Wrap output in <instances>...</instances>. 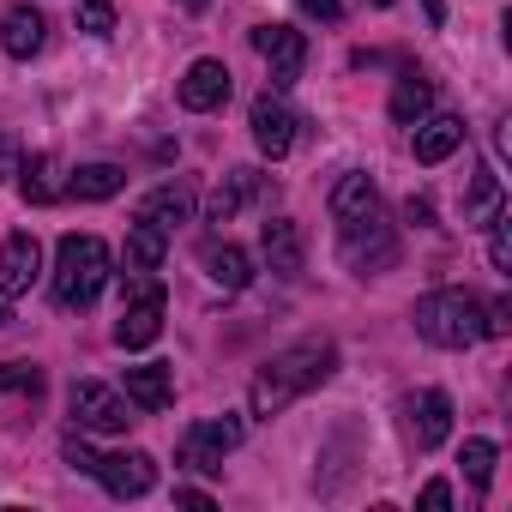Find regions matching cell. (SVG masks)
I'll return each mask as SVG.
<instances>
[{
	"label": "cell",
	"instance_id": "7402d4cb",
	"mask_svg": "<svg viewBox=\"0 0 512 512\" xmlns=\"http://www.w3.org/2000/svg\"><path fill=\"white\" fill-rule=\"evenodd\" d=\"M121 187H127V169H121V163H79L61 193H73L79 205H103V199H115Z\"/></svg>",
	"mask_w": 512,
	"mask_h": 512
},
{
	"label": "cell",
	"instance_id": "52a82bcc",
	"mask_svg": "<svg viewBox=\"0 0 512 512\" xmlns=\"http://www.w3.org/2000/svg\"><path fill=\"white\" fill-rule=\"evenodd\" d=\"M241 416H205V422H193L187 434H181V446H175V464L181 470H193V476H217L223 470V458L241 446Z\"/></svg>",
	"mask_w": 512,
	"mask_h": 512
},
{
	"label": "cell",
	"instance_id": "484cf974",
	"mask_svg": "<svg viewBox=\"0 0 512 512\" xmlns=\"http://www.w3.org/2000/svg\"><path fill=\"white\" fill-rule=\"evenodd\" d=\"M19 193L31 205H55L61 199V181H55V157L37 151V157H19Z\"/></svg>",
	"mask_w": 512,
	"mask_h": 512
},
{
	"label": "cell",
	"instance_id": "8992f818",
	"mask_svg": "<svg viewBox=\"0 0 512 512\" xmlns=\"http://www.w3.org/2000/svg\"><path fill=\"white\" fill-rule=\"evenodd\" d=\"M163 284L151 278V272H139V278H127V308H121V320H115V344L121 350H151L157 338H163Z\"/></svg>",
	"mask_w": 512,
	"mask_h": 512
},
{
	"label": "cell",
	"instance_id": "e575fe53",
	"mask_svg": "<svg viewBox=\"0 0 512 512\" xmlns=\"http://www.w3.org/2000/svg\"><path fill=\"white\" fill-rule=\"evenodd\" d=\"M404 217H410V223H434V199H428V193H410V199H404Z\"/></svg>",
	"mask_w": 512,
	"mask_h": 512
},
{
	"label": "cell",
	"instance_id": "d6986e66",
	"mask_svg": "<svg viewBox=\"0 0 512 512\" xmlns=\"http://www.w3.org/2000/svg\"><path fill=\"white\" fill-rule=\"evenodd\" d=\"M458 145H464V121H458V115H422V121L410 127L416 163H446Z\"/></svg>",
	"mask_w": 512,
	"mask_h": 512
},
{
	"label": "cell",
	"instance_id": "f35d334b",
	"mask_svg": "<svg viewBox=\"0 0 512 512\" xmlns=\"http://www.w3.org/2000/svg\"><path fill=\"white\" fill-rule=\"evenodd\" d=\"M181 7H187V13H199V7H205V0H181Z\"/></svg>",
	"mask_w": 512,
	"mask_h": 512
},
{
	"label": "cell",
	"instance_id": "83f0119b",
	"mask_svg": "<svg viewBox=\"0 0 512 512\" xmlns=\"http://www.w3.org/2000/svg\"><path fill=\"white\" fill-rule=\"evenodd\" d=\"M464 476H470V488L476 494H488V482H494V464H500V446L494 440H464Z\"/></svg>",
	"mask_w": 512,
	"mask_h": 512
},
{
	"label": "cell",
	"instance_id": "cb8c5ba5",
	"mask_svg": "<svg viewBox=\"0 0 512 512\" xmlns=\"http://www.w3.org/2000/svg\"><path fill=\"white\" fill-rule=\"evenodd\" d=\"M494 211H506L500 175L494 169H470V181H464V229H482Z\"/></svg>",
	"mask_w": 512,
	"mask_h": 512
},
{
	"label": "cell",
	"instance_id": "f1b7e54d",
	"mask_svg": "<svg viewBox=\"0 0 512 512\" xmlns=\"http://www.w3.org/2000/svg\"><path fill=\"white\" fill-rule=\"evenodd\" d=\"M482 229H488V260H494V272H512V217L494 211Z\"/></svg>",
	"mask_w": 512,
	"mask_h": 512
},
{
	"label": "cell",
	"instance_id": "9a60e30c",
	"mask_svg": "<svg viewBox=\"0 0 512 512\" xmlns=\"http://www.w3.org/2000/svg\"><path fill=\"white\" fill-rule=\"evenodd\" d=\"M253 199H272V175H260V169H229L217 187H211V199H205V217L211 223H229L241 205H253Z\"/></svg>",
	"mask_w": 512,
	"mask_h": 512
},
{
	"label": "cell",
	"instance_id": "ab89813d",
	"mask_svg": "<svg viewBox=\"0 0 512 512\" xmlns=\"http://www.w3.org/2000/svg\"><path fill=\"white\" fill-rule=\"evenodd\" d=\"M0 326H7V296H0Z\"/></svg>",
	"mask_w": 512,
	"mask_h": 512
},
{
	"label": "cell",
	"instance_id": "ba28073f",
	"mask_svg": "<svg viewBox=\"0 0 512 512\" xmlns=\"http://www.w3.org/2000/svg\"><path fill=\"white\" fill-rule=\"evenodd\" d=\"M253 49H260V61L272 67V91L296 85L302 67H308V37L296 25H253Z\"/></svg>",
	"mask_w": 512,
	"mask_h": 512
},
{
	"label": "cell",
	"instance_id": "f546056e",
	"mask_svg": "<svg viewBox=\"0 0 512 512\" xmlns=\"http://www.w3.org/2000/svg\"><path fill=\"white\" fill-rule=\"evenodd\" d=\"M79 31L85 37H109L115 31V0H79Z\"/></svg>",
	"mask_w": 512,
	"mask_h": 512
},
{
	"label": "cell",
	"instance_id": "5b68a950",
	"mask_svg": "<svg viewBox=\"0 0 512 512\" xmlns=\"http://www.w3.org/2000/svg\"><path fill=\"white\" fill-rule=\"evenodd\" d=\"M67 410H73V428L79 434H127L139 422L133 416V398H121L103 380H73L67 386Z\"/></svg>",
	"mask_w": 512,
	"mask_h": 512
},
{
	"label": "cell",
	"instance_id": "d6a6232c",
	"mask_svg": "<svg viewBox=\"0 0 512 512\" xmlns=\"http://www.w3.org/2000/svg\"><path fill=\"white\" fill-rule=\"evenodd\" d=\"M416 506H422V512H446V506H452V488H446V482H428V488L416 494Z\"/></svg>",
	"mask_w": 512,
	"mask_h": 512
},
{
	"label": "cell",
	"instance_id": "6da1fadb",
	"mask_svg": "<svg viewBox=\"0 0 512 512\" xmlns=\"http://www.w3.org/2000/svg\"><path fill=\"white\" fill-rule=\"evenodd\" d=\"M332 374H338V344H332V338H302V344L278 350L272 362H260V374H253V386H247V410L260 416V422H272V416H284L302 392L326 386Z\"/></svg>",
	"mask_w": 512,
	"mask_h": 512
},
{
	"label": "cell",
	"instance_id": "603a6c76",
	"mask_svg": "<svg viewBox=\"0 0 512 512\" xmlns=\"http://www.w3.org/2000/svg\"><path fill=\"white\" fill-rule=\"evenodd\" d=\"M127 398L139 404V410H169L175 404V374H169V362H139V368H127Z\"/></svg>",
	"mask_w": 512,
	"mask_h": 512
},
{
	"label": "cell",
	"instance_id": "4dcf8cb0",
	"mask_svg": "<svg viewBox=\"0 0 512 512\" xmlns=\"http://www.w3.org/2000/svg\"><path fill=\"white\" fill-rule=\"evenodd\" d=\"M512 332V302L500 296L494 308H482V338H506Z\"/></svg>",
	"mask_w": 512,
	"mask_h": 512
},
{
	"label": "cell",
	"instance_id": "1f68e13d",
	"mask_svg": "<svg viewBox=\"0 0 512 512\" xmlns=\"http://www.w3.org/2000/svg\"><path fill=\"white\" fill-rule=\"evenodd\" d=\"M61 452H67V464H73V470H85V476L97 470V452H91V446H85L79 434H67V446H61Z\"/></svg>",
	"mask_w": 512,
	"mask_h": 512
},
{
	"label": "cell",
	"instance_id": "8d00e7d4",
	"mask_svg": "<svg viewBox=\"0 0 512 512\" xmlns=\"http://www.w3.org/2000/svg\"><path fill=\"white\" fill-rule=\"evenodd\" d=\"M175 500H181V506H211V494H205V488H175Z\"/></svg>",
	"mask_w": 512,
	"mask_h": 512
},
{
	"label": "cell",
	"instance_id": "9c48e42d",
	"mask_svg": "<svg viewBox=\"0 0 512 512\" xmlns=\"http://www.w3.org/2000/svg\"><path fill=\"white\" fill-rule=\"evenodd\" d=\"M446 434H452V398H446L440 386L416 392V398L404 404V440H410L416 452H434V446H446Z\"/></svg>",
	"mask_w": 512,
	"mask_h": 512
},
{
	"label": "cell",
	"instance_id": "277c9868",
	"mask_svg": "<svg viewBox=\"0 0 512 512\" xmlns=\"http://www.w3.org/2000/svg\"><path fill=\"white\" fill-rule=\"evenodd\" d=\"M338 253H344V266H350L356 278H380V272L398 266V229H392L386 211L374 205L368 217L338 223Z\"/></svg>",
	"mask_w": 512,
	"mask_h": 512
},
{
	"label": "cell",
	"instance_id": "8fae6325",
	"mask_svg": "<svg viewBox=\"0 0 512 512\" xmlns=\"http://www.w3.org/2000/svg\"><path fill=\"white\" fill-rule=\"evenodd\" d=\"M193 205H199V193H193V181H163V187H151L145 199H139V211H133V223H151V229H163V235H175L181 223H193Z\"/></svg>",
	"mask_w": 512,
	"mask_h": 512
},
{
	"label": "cell",
	"instance_id": "74e56055",
	"mask_svg": "<svg viewBox=\"0 0 512 512\" xmlns=\"http://www.w3.org/2000/svg\"><path fill=\"white\" fill-rule=\"evenodd\" d=\"M422 13H428V25H446V0H422Z\"/></svg>",
	"mask_w": 512,
	"mask_h": 512
},
{
	"label": "cell",
	"instance_id": "4fadbf2b",
	"mask_svg": "<svg viewBox=\"0 0 512 512\" xmlns=\"http://www.w3.org/2000/svg\"><path fill=\"white\" fill-rule=\"evenodd\" d=\"M43 278V241L31 229H13L0 247V296H25Z\"/></svg>",
	"mask_w": 512,
	"mask_h": 512
},
{
	"label": "cell",
	"instance_id": "7a4b0ae2",
	"mask_svg": "<svg viewBox=\"0 0 512 512\" xmlns=\"http://www.w3.org/2000/svg\"><path fill=\"white\" fill-rule=\"evenodd\" d=\"M109 278H115V253H109L103 235H61V247H55V284H49L55 308L85 314L103 296Z\"/></svg>",
	"mask_w": 512,
	"mask_h": 512
},
{
	"label": "cell",
	"instance_id": "30bf717a",
	"mask_svg": "<svg viewBox=\"0 0 512 512\" xmlns=\"http://www.w3.org/2000/svg\"><path fill=\"white\" fill-rule=\"evenodd\" d=\"M247 127H253V145H260V157H272V163L290 157V145H296V115H290L284 97H272V91H266V97H253Z\"/></svg>",
	"mask_w": 512,
	"mask_h": 512
},
{
	"label": "cell",
	"instance_id": "ac0fdd59",
	"mask_svg": "<svg viewBox=\"0 0 512 512\" xmlns=\"http://www.w3.org/2000/svg\"><path fill=\"white\" fill-rule=\"evenodd\" d=\"M43 43H49V25H43L37 7H7V13H0V49H7L13 61L43 55Z\"/></svg>",
	"mask_w": 512,
	"mask_h": 512
},
{
	"label": "cell",
	"instance_id": "d590c367",
	"mask_svg": "<svg viewBox=\"0 0 512 512\" xmlns=\"http://www.w3.org/2000/svg\"><path fill=\"white\" fill-rule=\"evenodd\" d=\"M302 7H308L314 19H326V25H338V19H344V0H302Z\"/></svg>",
	"mask_w": 512,
	"mask_h": 512
},
{
	"label": "cell",
	"instance_id": "4316f807",
	"mask_svg": "<svg viewBox=\"0 0 512 512\" xmlns=\"http://www.w3.org/2000/svg\"><path fill=\"white\" fill-rule=\"evenodd\" d=\"M163 253H169V235L163 229H151V223H133L127 229V272H157Z\"/></svg>",
	"mask_w": 512,
	"mask_h": 512
},
{
	"label": "cell",
	"instance_id": "7c38bea8",
	"mask_svg": "<svg viewBox=\"0 0 512 512\" xmlns=\"http://www.w3.org/2000/svg\"><path fill=\"white\" fill-rule=\"evenodd\" d=\"M91 476H97L115 500H139V494L157 488V458H151V452H109V458H97Z\"/></svg>",
	"mask_w": 512,
	"mask_h": 512
},
{
	"label": "cell",
	"instance_id": "2e32d148",
	"mask_svg": "<svg viewBox=\"0 0 512 512\" xmlns=\"http://www.w3.org/2000/svg\"><path fill=\"white\" fill-rule=\"evenodd\" d=\"M260 253H266V266H272L278 278H302V266H308L302 223H296V217H272V223L260 229Z\"/></svg>",
	"mask_w": 512,
	"mask_h": 512
},
{
	"label": "cell",
	"instance_id": "d4e9b609",
	"mask_svg": "<svg viewBox=\"0 0 512 512\" xmlns=\"http://www.w3.org/2000/svg\"><path fill=\"white\" fill-rule=\"evenodd\" d=\"M428 109H434V85L422 73H398V85H392V121L398 127H416Z\"/></svg>",
	"mask_w": 512,
	"mask_h": 512
},
{
	"label": "cell",
	"instance_id": "ffe728a7",
	"mask_svg": "<svg viewBox=\"0 0 512 512\" xmlns=\"http://www.w3.org/2000/svg\"><path fill=\"white\" fill-rule=\"evenodd\" d=\"M199 266L223 290H247L253 284V260H247V247H235V241H205L199 247Z\"/></svg>",
	"mask_w": 512,
	"mask_h": 512
},
{
	"label": "cell",
	"instance_id": "5bb4252c",
	"mask_svg": "<svg viewBox=\"0 0 512 512\" xmlns=\"http://www.w3.org/2000/svg\"><path fill=\"white\" fill-rule=\"evenodd\" d=\"M175 97H181V109H193V115H211V109H223L229 103V67L223 61H193L187 73H181V85H175Z\"/></svg>",
	"mask_w": 512,
	"mask_h": 512
},
{
	"label": "cell",
	"instance_id": "44dd1931",
	"mask_svg": "<svg viewBox=\"0 0 512 512\" xmlns=\"http://www.w3.org/2000/svg\"><path fill=\"white\" fill-rule=\"evenodd\" d=\"M326 205H332V223H350V217H368V211L380 205V187H374V175H362V169H344V175L332 181Z\"/></svg>",
	"mask_w": 512,
	"mask_h": 512
},
{
	"label": "cell",
	"instance_id": "e0dca14e",
	"mask_svg": "<svg viewBox=\"0 0 512 512\" xmlns=\"http://www.w3.org/2000/svg\"><path fill=\"white\" fill-rule=\"evenodd\" d=\"M43 392H49V374H43L37 362H0V404H13L7 422L31 416V410L43 404Z\"/></svg>",
	"mask_w": 512,
	"mask_h": 512
},
{
	"label": "cell",
	"instance_id": "3957f363",
	"mask_svg": "<svg viewBox=\"0 0 512 512\" xmlns=\"http://www.w3.org/2000/svg\"><path fill=\"white\" fill-rule=\"evenodd\" d=\"M410 320H416V338H428L434 350H470L482 338V302L470 290H428L416 296Z\"/></svg>",
	"mask_w": 512,
	"mask_h": 512
},
{
	"label": "cell",
	"instance_id": "836d02e7",
	"mask_svg": "<svg viewBox=\"0 0 512 512\" xmlns=\"http://www.w3.org/2000/svg\"><path fill=\"white\" fill-rule=\"evenodd\" d=\"M7 175H19V139L0 133V181H7Z\"/></svg>",
	"mask_w": 512,
	"mask_h": 512
}]
</instances>
